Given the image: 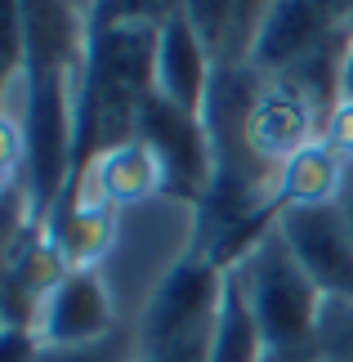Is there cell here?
I'll return each instance as SVG.
<instances>
[{"mask_svg":"<svg viewBox=\"0 0 353 362\" xmlns=\"http://www.w3.org/2000/svg\"><path fill=\"white\" fill-rule=\"evenodd\" d=\"M117 233V206L90 197H59L45 215V238L63 250L72 269H98Z\"/></svg>","mask_w":353,"mask_h":362,"instance_id":"30bf717a","label":"cell"},{"mask_svg":"<svg viewBox=\"0 0 353 362\" xmlns=\"http://www.w3.org/2000/svg\"><path fill=\"white\" fill-rule=\"evenodd\" d=\"M246 144L260 161H268L273 170H282L300 148H308L313 139H322L318 107L313 99L295 86L291 76H264L255 99L246 107Z\"/></svg>","mask_w":353,"mask_h":362,"instance_id":"8992f818","label":"cell"},{"mask_svg":"<svg viewBox=\"0 0 353 362\" xmlns=\"http://www.w3.org/2000/svg\"><path fill=\"white\" fill-rule=\"evenodd\" d=\"M345 165L349 161L327 144V139H313L308 148H300L287 165H282V175H277V202L282 206H322V202H335V197H340Z\"/></svg>","mask_w":353,"mask_h":362,"instance_id":"4fadbf2b","label":"cell"},{"mask_svg":"<svg viewBox=\"0 0 353 362\" xmlns=\"http://www.w3.org/2000/svg\"><path fill=\"white\" fill-rule=\"evenodd\" d=\"M210 81H215V54L202 40V32L188 23V13L179 9L175 18L161 23L157 36V90L170 103L202 117L210 99Z\"/></svg>","mask_w":353,"mask_h":362,"instance_id":"9c48e42d","label":"cell"},{"mask_svg":"<svg viewBox=\"0 0 353 362\" xmlns=\"http://www.w3.org/2000/svg\"><path fill=\"white\" fill-rule=\"evenodd\" d=\"M322 139L340 152L345 161H353V103H335L327 125H322Z\"/></svg>","mask_w":353,"mask_h":362,"instance_id":"e0dca14e","label":"cell"},{"mask_svg":"<svg viewBox=\"0 0 353 362\" xmlns=\"http://www.w3.org/2000/svg\"><path fill=\"white\" fill-rule=\"evenodd\" d=\"M206 340H210V336H206ZM206 340L179 344V349H166V354H139L134 362H206Z\"/></svg>","mask_w":353,"mask_h":362,"instance_id":"d6986e66","label":"cell"},{"mask_svg":"<svg viewBox=\"0 0 353 362\" xmlns=\"http://www.w3.org/2000/svg\"><path fill=\"white\" fill-rule=\"evenodd\" d=\"M9 23L23 40V76L67 72L86 54V13L72 0H13Z\"/></svg>","mask_w":353,"mask_h":362,"instance_id":"52a82bcc","label":"cell"},{"mask_svg":"<svg viewBox=\"0 0 353 362\" xmlns=\"http://www.w3.org/2000/svg\"><path fill=\"white\" fill-rule=\"evenodd\" d=\"M335 206H340L345 224H349V238H353V161L345 165V179H340V197H335Z\"/></svg>","mask_w":353,"mask_h":362,"instance_id":"44dd1931","label":"cell"},{"mask_svg":"<svg viewBox=\"0 0 353 362\" xmlns=\"http://www.w3.org/2000/svg\"><path fill=\"white\" fill-rule=\"evenodd\" d=\"M277 233L295 250L300 269L318 282L322 296L353 300V238L335 202L322 206H282Z\"/></svg>","mask_w":353,"mask_h":362,"instance_id":"5b68a950","label":"cell"},{"mask_svg":"<svg viewBox=\"0 0 353 362\" xmlns=\"http://www.w3.org/2000/svg\"><path fill=\"white\" fill-rule=\"evenodd\" d=\"M134 139L148 144V152L161 165V197L202 206L210 175H215V148H210L206 121L170 103L161 90H148V99L139 103Z\"/></svg>","mask_w":353,"mask_h":362,"instance_id":"277c9868","label":"cell"},{"mask_svg":"<svg viewBox=\"0 0 353 362\" xmlns=\"http://www.w3.org/2000/svg\"><path fill=\"white\" fill-rule=\"evenodd\" d=\"M206 362H268L264 327H260L250 291L237 269H224V291H219L215 322H210Z\"/></svg>","mask_w":353,"mask_h":362,"instance_id":"7c38bea8","label":"cell"},{"mask_svg":"<svg viewBox=\"0 0 353 362\" xmlns=\"http://www.w3.org/2000/svg\"><path fill=\"white\" fill-rule=\"evenodd\" d=\"M40 358V336L23 327H5L0 336V362H36Z\"/></svg>","mask_w":353,"mask_h":362,"instance_id":"ac0fdd59","label":"cell"},{"mask_svg":"<svg viewBox=\"0 0 353 362\" xmlns=\"http://www.w3.org/2000/svg\"><path fill=\"white\" fill-rule=\"evenodd\" d=\"M72 76L67 72H45L27 76L23 86V144H27V206H32V224L45 228V215L63 197L67 175H72Z\"/></svg>","mask_w":353,"mask_h":362,"instance_id":"7a4b0ae2","label":"cell"},{"mask_svg":"<svg viewBox=\"0 0 353 362\" xmlns=\"http://www.w3.org/2000/svg\"><path fill=\"white\" fill-rule=\"evenodd\" d=\"M219 291H224V269L206 250L192 246L183 259L166 269L152 300L139 313V327H134L139 354H166V349H179V344L206 340L219 309Z\"/></svg>","mask_w":353,"mask_h":362,"instance_id":"3957f363","label":"cell"},{"mask_svg":"<svg viewBox=\"0 0 353 362\" xmlns=\"http://www.w3.org/2000/svg\"><path fill=\"white\" fill-rule=\"evenodd\" d=\"M157 192H161V165L139 139L94 157L86 184H81V197L108 202V206H134V202L157 197Z\"/></svg>","mask_w":353,"mask_h":362,"instance_id":"8fae6325","label":"cell"},{"mask_svg":"<svg viewBox=\"0 0 353 362\" xmlns=\"http://www.w3.org/2000/svg\"><path fill=\"white\" fill-rule=\"evenodd\" d=\"M268 5L273 0H237V32H233V45L219 63H246L250 59V45H255V32H260Z\"/></svg>","mask_w":353,"mask_h":362,"instance_id":"2e32d148","label":"cell"},{"mask_svg":"<svg viewBox=\"0 0 353 362\" xmlns=\"http://www.w3.org/2000/svg\"><path fill=\"white\" fill-rule=\"evenodd\" d=\"M117 331L112 300L98 269H72L59 286L45 296L36 336L40 344H94Z\"/></svg>","mask_w":353,"mask_h":362,"instance_id":"ba28073f","label":"cell"},{"mask_svg":"<svg viewBox=\"0 0 353 362\" xmlns=\"http://www.w3.org/2000/svg\"><path fill=\"white\" fill-rule=\"evenodd\" d=\"M179 9H183V0H94L86 13V27H125V23L161 27Z\"/></svg>","mask_w":353,"mask_h":362,"instance_id":"5bb4252c","label":"cell"},{"mask_svg":"<svg viewBox=\"0 0 353 362\" xmlns=\"http://www.w3.org/2000/svg\"><path fill=\"white\" fill-rule=\"evenodd\" d=\"M233 269L242 273V282L250 291L255 317L264 327L268 358L313 362L318 309H322L327 296H322L318 282L300 269V259H295V250L287 246V238L273 228L242 264H233Z\"/></svg>","mask_w":353,"mask_h":362,"instance_id":"6da1fadb","label":"cell"},{"mask_svg":"<svg viewBox=\"0 0 353 362\" xmlns=\"http://www.w3.org/2000/svg\"><path fill=\"white\" fill-rule=\"evenodd\" d=\"M134 358H139V344L112 331L94 344H40L36 362H134Z\"/></svg>","mask_w":353,"mask_h":362,"instance_id":"9a60e30c","label":"cell"},{"mask_svg":"<svg viewBox=\"0 0 353 362\" xmlns=\"http://www.w3.org/2000/svg\"><path fill=\"white\" fill-rule=\"evenodd\" d=\"M335 103H353V36L340 54V90H335Z\"/></svg>","mask_w":353,"mask_h":362,"instance_id":"ffe728a7","label":"cell"}]
</instances>
